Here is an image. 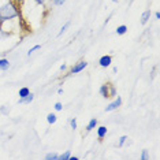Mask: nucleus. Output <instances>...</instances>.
I'll return each instance as SVG.
<instances>
[{"label": "nucleus", "mask_w": 160, "mask_h": 160, "mask_svg": "<svg viewBox=\"0 0 160 160\" xmlns=\"http://www.w3.org/2000/svg\"><path fill=\"white\" fill-rule=\"evenodd\" d=\"M34 2H36V4H38V6L41 4V6H42V4L45 3V0H34Z\"/></svg>", "instance_id": "obj_25"}, {"label": "nucleus", "mask_w": 160, "mask_h": 160, "mask_svg": "<svg viewBox=\"0 0 160 160\" xmlns=\"http://www.w3.org/2000/svg\"><path fill=\"white\" fill-rule=\"evenodd\" d=\"M112 72H118V67H112Z\"/></svg>", "instance_id": "obj_29"}, {"label": "nucleus", "mask_w": 160, "mask_h": 160, "mask_svg": "<svg viewBox=\"0 0 160 160\" xmlns=\"http://www.w3.org/2000/svg\"><path fill=\"white\" fill-rule=\"evenodd\" d=\"M33 100H34V94L30 92L26 97H19V100H18V104H30Z\"/></svg>", "instance_id": "obj_8"}, {"label": "nucleus", "mask_w": 160, "mask_h": 160, "mask_svg": "<svg viewBox=\"0 0 160 160\" xmlns=\"http://www.w3.org/2000/svg\"><path fill=\"white\" fill-rule=\"evenodd\" d=\"M127 140H129V137H127V136H121V137H119V140H118V147L122 148L123 145L127 142Z\"/></svg>", "instance_id": "obj_17"}, {"label": "nucleus", "mask_w": 160, "mask_h": 160, "mask_svg": "<svg viewBox=\"0 0 160 160\" xmlns=\"http://www.w3.org/2000/svg\"><path fill=\"white\" fill-rule=\"evenodd\" d=\"M112 2H114V3H118V2H119V0H112Z\"/></svg>", "instance_id": "obj_30"}, {"label": "nucleus", "mask_w": 160, "mask_h": 160, "mask_svg": "<svg viewBox=\"0 0 160 160\" xmlns=\"http://www.w3.org/2000/svg\"><path fill=\"white\" fill-rule=\"evenodd\" d=\"M29 93H30V89H29L28 86H22V88L19 89V92H18V96L19 97H26Z\"/></svg>", "instance_id": "obj_13"}, {"label": "nucleus", "mask_w": 160, "mask_h": 160, "mask_svg": "<svg viewBox=\"0 0 160 160\" xmlns=\"http://www.w3.org/2000/svg\"><path fill=\"white\" fill-rule=\"evenodd\" d=\"M53 108H55V111H62L63 110V104H62L60 101H58V103H55V107Z\"/></svg>", "instance_id": "obj_23"}, {"label": "nucleus", "mask_w": 160, "mask_h": 160, "mask_svg": "<svg viewBox=\"0 0 160 160\" xmlns=\"http://www.w3.org/2000/svg\"><path fill=\"white\" fill-rule=\"evenodd\" d=\"M111 63H112V56H111V55H104V56H101L100 59H99L100 67L107 68V67L111 66Z\"/></svg>", "instance_id": "obj_4"}, {"label": "nucleus", "mask_w": 160, "mask_h": 160, "mask_svg": "<svg viewBox=\"0 0 160 160\" xmlns=\"http://www.w3.org/2000/svg\"><path fill=\"white\" fill-rule=\"evenodd\" d=\"M151 15H152V11H151V10H145V11L141 14V21H140V22H141V25H142V26L149 22V19H151Z\"/></svg>", "instance_id": "obj_6"}, {"label": "nucleus", "mask_w": 160, "mask_h": 160, "mask_svg": "<svg viewBox=\"0 0 160 160\" xmlns=\"http://www.w3.org/2000/svg\"><path fill=\"white\" fill-rule=\"evenodd\" d=\"M68 160H78V158H77V156H70V159H68Z\"/></svg>", "instance_id": "obj_28"}, {"label": "nucleus", "mask_w": 160, "mask_h": 160, "mask_svg": "<svg viewBox=\"0 0 160 160\" xmlns=\"http://www.w3.org/2000/svg\"><path fill=\"white\" fill-rule=\"evenodd\" d=\"M122 105V97L121 96H116V97H114V100L111 101L110 104L105 107V112H111V111H115V110H118L119 107Z\"/></svg>", "instance_id": "obj_3"}, {"label": "nucleus", "mask_w": 160, "mask_h": 160, "mask_svg": "<svg viewBox=\"0 0 160 160\" xmlns=\"http://www.w3.org/2000/svg\"><path fill=\"white\" fill-rule=\"evenodd\" d=\"M14 2H15L17 4H19V6H21V4H23V2H25V0H14Z\"/></svg>", "instance_id": "obj_26"}, {"label": "nucleus", "mask_w": 160, "mask_h": 160, "mask_svg": "<svg viewBox=\"0 0 160 160\" xmlns=\"http://www.w3.org/2000/svg\"><path fill=\"white\" fill-rule=\"evenodd\" d=\"M45 160H59V155L56 152H48L45 155Z\"/></svg>", "instance_id": "obj_15"}, {"label": "nucleus", "mask_w": 160, "mask_h": 160, "mask_svg": "<svg viewBox=\"0 0 160 160\" xmlns=\"http://www.w3.org/2000/svg\"><path fill=\"white\" fill-rule=\"evenodd\" d=\"M70 25H71V22H70V21H67V22H66V23H64V25H63V26H62V28H60L59 33H58V37H60V36H62V34H63V33H64V32H66V30H67V29H68V28H70Z\"/></svg>", "instance_id": "obj_16"}, {"label": "nucleus", "mask_w": 160, "mask_h": 160, "mask_svg": "<svg viewBox=\"0 0 160 160\" xmlns=\"http://www.w3.org/2000/svg\"><path fill=\"white\" fill-rule=\"evenodd\" d=\"M56 121H58L56 114H53V112H49V114L47 115V122H48L49 125H53V123H56Z\"/></svg>", "instance_id": "obj_12"}, {"label": "nucleus", "mask_w": 160, "mask_h": 160, "mask_svg": "<svg viewBox=\"0 0 160 160\" xmlns=\"http://www.w3.org/2000/svg\"><path fill=\"white\" fill-rule=\"evenodd\" d=\"M51 3L55 6H63L66 3V0H51Z\"/></svg>", "instance_id": "obj_22"}, {"label": "nucleus", "mask_w": 160, "mask_h": 160, "mask_svg": "<svg viewBox=\"0 0 160 160\" xmlns=\"http://www.w3.org/2000/svg\"><path fill=\"white\" fill-rule=\"evenodd\" d=\"M70 126H71V129H72V130H77V129H78L77 119H75V118H71V119H70Z\"/></svg>", "instance_id": "obj_21"}, {"label": "nucleus", "mask_w": 160, "mask_h": 160, "mask_svg": "<svg viewBox=\"0 0 160 160\" xmlns=\"http://www.w3.org/2000/svg\"><path fill=\"white\" fill-rule=\"evenodd\" d=\"M86 67H88V62H86V60H79V62L74 63L70 68H68V74H70V75L78 74V72H81V71L85 70Z\"/></svg>", "instance_id": "obj_2"}, {"label": "nucleus", "mask_w": 160, "mask_h": 160, "mask_svg": "<svg viewBox=\"0 0 160 160\" xmlns=\"http://www.w3.org/2000/svg\"><path fill=\"white\" fill-rule=\"evenodd\" d=\"M71 156V151H64L62 155H59V160H68Z\"/></svg>", "instance_id": "obj_18"}, {"label": "nucleus", "mask_w": 160, "mask_h": 160, "mask_svg": "<svg viewBox=\"0 0 160 160\" xmlns=\"http://www.w3.org/2000/svg\"><path fill=\"white\" fill-rule=\"evenodd\" d=\"M19 4H17L14 0H6L2 6H0V26L4 22L12 21L21 15Z\"/></svg>", "instance_id": "obj_1"}, {"label": "nucleus", "mask_w": 160, "mask_h": 160, "mask_svg": "<svg viewBox=\"0 0 160 160\" xmlns=\"http://www.w3.org/2000/svg\"><path fill=\"white\" fill-rule=\"evenodd\" d=\"M10 68V60L6 59V58H2L0 59V71H6Z\"/></svg>", "instance_id": "obj_11"}, {"label": "nucleus", "mask_w": 160, "mask_h": 160, "mask_svg": "<svg viewBox=\"0 0 160 160\" xmlns=\"http://www.w3.org/2000/svg\"><path fill=\"white\" fill-rule=\"evenodd\" d=\"M96 133H97V138H99V141H103V138L107 137V133H108L107 126H99V125H97Z\"/></svg>", "instance_id": "obj_5"}, {"label": "nucleus", "mask_w": 160, "mask_h": 160, "mask_svg": "<svg viewBox=\"0 0 160 160\" xmlns=\"http://www.w3.org/2000/svg\"><path fill=\"white\" fill-rule=\"evenodd\" d=\"M99 93L100 96L103 97V99H110V96H108V82L103 83V85L99 88Z\"/></svg>", "instance_id": "obj_7"}, {"label": "nucleus", "mask_w": 160, "mask_h": 160, "mask_svg": "<svg viewBox=\"0 0 160 160\" xmlns=\"http://www.w3.org/2000/svg\"><path fill=\"white\" fill-rule=\"evenodd\" d=\"M40 48H41V45H40V44H36L34 47H32V48H30V49H29V51H28V56H30V55H32V53H34V52H36V51H38Z\"/></svg>", "instance_id": "obj_20"}, {"label": "nucleus", "mask_w": 160, "mask_h": 160, "mask_svg": "<svg viewBox=\"0 0 160 160\" xmlns=\"http://www.w3.org/2000/svg\"><path fill=\"white\" fill-rule=\"evenodd\" d=\"M126 32H127V26H126V25H121V26L116 28L115 33L118 36H123V34H126Z\"/></svg>", "instance_id": "obj_14"}, {"label": "nucleus", "mask_w": 160, "mask_h": 160, "mask_svg": "<svg viewBox=\"0 0 160 160\" xmlns=\"http://www.w3.org/2000/svg\"><path fill=\"white\" fill-rule=\"evenodd\" d=\"M140 159H141V160H148V159H149V151H148V149H142Z\"/></svg>", "instance_id": "obj_19"}, {"label": "nucleus", "mask_w": 160, "mask_h": 160, "mask_svg": "<svg viewBox=\"0 0 160 160\" xmlns=\"http://www.w3.org/2000/svg\"><path fill=\"white\" fill-rule=\"evenodd\" d=\"M97 125H99L97 119H96V118H92V119H90V121L88 122V125H86V127H85L86 132H92L93 129H96V127H97Z\"/></svg>", "instance_id": "obj_9"}, {"label": "nucleus", "mask_w": 160, "mask_h": 160, "mask_svg": "<svg viewBox=\"0 0 160 160\" xmlns=\"http://www.w3.org/2000/svg\"><path fill=\"white\" fill-rule=\"evenodd\" d=\"M108 96H110V99H114V97L118 96V92H116L115 85H112L111 82H108Z\"/></svg>", "instance_id": "obj_10"}, {"label": "nucleus", "mask_w": 160, "mask_h": 160, "mask_svg": "<svg viewBox=\"0 0 160 160\" xmlns=\"http://www.w3.org/2000/svg\"><path fill=\"white\" fill-rule=\"evenodd\" d=\"M155 18H156V19H160V12H159V11L155 12Z\"/></svg>", "instance_id": "obj_27"}, {"label": "nucleus", "mask_w": 160, "mask_h": 160, "mask_svg": "<svg viewBox=\"0 0 160 160\" xmlns=\"http://www.w3.org/2000/svg\"><path fill=\"white\" fill-rule=\"evenodd\" d=\"M59 70H60L62 72H63V71H66V70H67V64H64V63H63V64H60Z\"/></svg>", "instance_id": "obj_24"}]
</instances>
